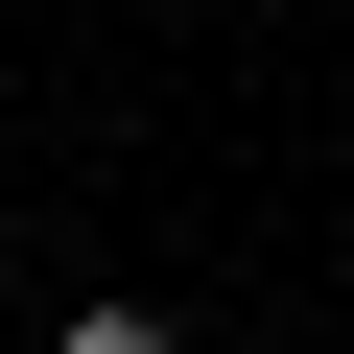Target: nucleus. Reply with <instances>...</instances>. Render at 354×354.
Here are the masks:
<instances>
[{"instance_id": "nucleus-1", "label": "nucleus", "mask_w": 354, "mask_h": 354, "mask_svg": "<svg viewBox=\"0 0 354 354\" xmlns=\"http://www.w3.org/2000/svg\"><path fill=\"white\" fill-rule=\"evenodd\" d=\"M48 354H189V330H165V307H71Z\"/></svg>"}]
</instances>
